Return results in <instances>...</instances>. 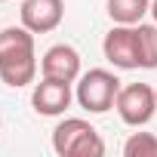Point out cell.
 <instances>
[{"label":"cell","instance_id":"cell-3","mask_svg":"<svg viewBox=\"0 0 157 157\" xmlns=\"http://www.w3.org/2000/svg\"><path fill=\"white\" fill-rule=\"evenodd\" d=\"M117 93H120V80H117L114 71H108V68H90V71H83L80 77H77L74 99L90 114H105V111L114 108Z\"/></svg>","mask_w":157,"mask_h":157},{"label":"cell","instance_id":"cell-9","mask_svg":"<svg viewBox=\"0 0 157 157\" xmlns=\"http://www.w3.org/2000/svg\"><path fill=\"white\" fill-rule=\"evenodd\" d=\"M105 10L114 25H139L145 13H151V0H108Z\"/></svg>","mask_w":157,"mask_h":157},{"label":"cell","instance_id":"cell-12","mask_svg":"<svg viewBox=\"0 0 157 157\" xmlns=\"http://www.w3.org/2000/svg\"><path fill=\"white\" fill-rule=\"evenodd\" d=\"M151 19H154V25H157V0H151Z\"/></svg>","mask_w":157,"mask_h":157},{"label":"cell","instance_id":"cell-2","mask_svg":"<svg viewBox=\"0 0 157 157\" xmlns=\"http://www.w3.org/2000/svg\"><path fill=\"white\" fill-rule=\"evenodd\" d=\"M52 151L59 157H102L105 142L99 129L83 117H65L52 129Z\"/></svg>","mask_w":157,"mask_h":157},{"label":"cell","instance_id":"cell-15","mask_svg":"<svg viewBox=\"0 0 157 157\" xmlns=\"http://www.w3.org/2000/svg\"><path fill=\"white\" fill-rule=\"evenodd\" d=\"M154 93H157V90H154Z\"/></svg>","mask_w":157,"mask_h":157},{"label":"cell","instance_id":"cell-8","mask_svg":"<svg viewBox=\"0 0 157 157\" xmlns=\"http://www.w3.org/2000/svg\"><path fill=\"white\" fill-rule=\"evenodd\" d=\"M40 74L74 83L77 77H80V52H77L71 43H56V46H49V49L43 52V59H40Z\"/></svg>","mask_w":157,"mask_h":157},{"label":"cell","instance_id":"cell-4","mask_svg":"<svg viewBox=\"0 0 157 157\" xmlns=\"http://www.w3.org/2000/svg\"><path fill=\"white\" fill-rule=\"evenodd\" d=\"M114 108L126 126L139 129V126L151 123V117L157 114V93L148 83H126V86H120Z\"/></svg>","mask_w":157,"mask_h":157},{"label":"cell","instance_id":"cell-13","mask_svg":"<svg viewBox=\"0 0 157 157\" xmlns=\"http://www.w3.org/2000/svg\"><path fill=\"white\" fill-rule=\"evenodd\" d=\"M0 3H6V0H0Z\"/></svg>","mask_w":157,"mask_h":157},{"label":"cell","instance_id":"cell-11","mask_svg":"<svg viewBox=\"0 0 157 157\" xmlns=\"http://www.w3.org/2000/svg\"><path fill=\"white\" fill-rule=\"evenodd\" d=\"M126 157H157V136L154 132H132L123 145Z\"/></svg>","mask_w":157,"mask_h":157},{"label":"cell","instance_id":"cell-14","mask_svg":"<svg viewBox=\"0 0 157 157\" xmlns=\"http://www.w3.org/2000/svg\"><path fill=\"white\" fill-rule=\"evenodd\" d=\"M0 126H3V120H0Z\"/></svg>","mask_w":157,"mask_h":157},{"label":"cell","instance_id":"cell-6","mask_svg":"<svg viewBox=\"0 0 157 157\" xmlns=\"http://www.w3.org/2000/svg\"><path fill=\"white\" fill-rule=\"evenodd\" d=\"M74 90L68 80H56V77H40V83H34L31 90V105L37 114L43 117H59L71 108Z\"/></svg>","mask_w":157,"mask_h":157},{"label":"cell","instance_id":"cell-5","mask_svg":"<svg viewBox=\"0 0 157 157\" xmlns=\"http://www.w3.org/2000/svg\"><path fill=\"white\" fill-rule=\"evenodd\" d=\"M102 52L105 59L120 68V71H136L139 68V34L136 25H114L105 40H102Z\"/></svg>","mask_w":157,"mask_h":157},{"label":"cell","instance_id":"cell-10","mask_svg":"<svg viewBox=\"0 0 157 157\" xmlns=\"http://www.w3.org/2000/svg\"><path fill=\"white\" fill-rule=\"evenodd\" d=\"M136 34H139V68L154 71L157 68V25L139 22Z\"/></svg>","mask_w":157,"mask_h":157},{"label":"cell","instance_id":"cell-7","mask_svg":"<svg viewBox=\"0 0 157 157\" xmlns=\"http://www.w3.org/2000/svg\"><path fill=\"white\" fill-rule=\"evenodd\" d=\"M22 25L34 34H49L65 19V0H22Z\"/></svg>","mask_w":157,"mask_h":157},{"label":"cell","instance_id":"cell-1","mask_svg":"<svg viewBox=\"0 0 157 157\" xmlns=\"http://www.w3.org/2000/svg\"><path fill=\"white\" fill-rule=\"evenodd\" d=\"M0 80L13 90L31 86L37 80L34 31H28L25 25L0 31Z\"/></svg>","mask_w":157,"mask_h":157}]
</instances>
